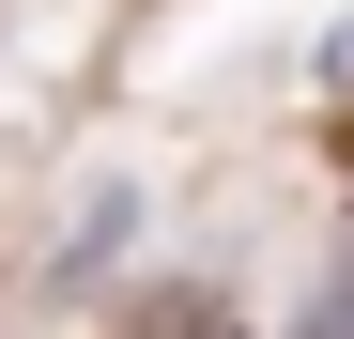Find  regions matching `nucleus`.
Masks as SVG:
<instances>
[{"label": "nucleus", "instance_id": "obj_1", "mask_svg": "<svg viewBox=\"0 0 354 339\" xmlns=\"http://www.w3.org/2000/svg\"><path fill=\"white\" fill-rule=\"evenodd\" d=\"M277 339H354V262H339V277H324V293H308V309H292Z\"/></svg>", "mask_w": 354, "mask_h": 339}]
</instances>
